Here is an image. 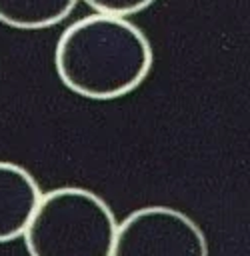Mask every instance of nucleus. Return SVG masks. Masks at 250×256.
I'll return each mask as SVG.
<instances>
[{
    "instance_id": "f03ea898",
    "label": "nucleus",
    "mask_w": 250,
    "mask_h": 256,
    "mask_svg": "<svg viewBox=\"0 0 250 256\" xmlns=\"http://www.w3.org/2000/svg\"><path fill=\"white\" fill-rule=\"evenodd\" d=\"M118 220L108 202L82 186L40 196L22 234L28 256H110Z\"/></svg>"
},
{
    "instance_id": "39448f33",
    "label": "nucleus",
    "mask_w": 250,
    "mask_h": 256,
    "mask_svg": "<svg viewBox=\"0 0 250 256\" xmlns=\"http://www.w3.org/2000/svg\"><path fill=\"white\" fill-rule=\"evenodd\" d=\"M78 0H0V22L18 30H42L62 22Z\"/></svg>"
},
{
    "instance_id": "423d86ee",
    "label": "nucleus",
    "mask_w": 250,
    "mask_h": 256,
    "mask_svg": "<svg viewBox=\"0 0 250 256\" xmlns=\"http://www.w3.org/2000/svg\"><path fill=\"white\" fill-rule=\"evenodd\" d=\"M88 6L96 10V14H108L126 18L130 14H136L144 8H148L154 0H84Z\"/></svg>"
},
{
    "instance_id": "f257e3e1",
    "label": "nucleus",
    "mask_w": 250,
    "mask_h": 256,
    "mask_svg": "<svg viewBox=\"0 0 250 256\" xmlns=\"http://www.w3.org/2000/svg\"><path fill=\"white\" fill-rule=\"evenodd\" d=\"M154 62L146 34L126 18L90 14L58 38L54 66L60 82L88 100H114L134 92Z\"/></svg>"
},
{
    "instance_id": "20e7f679",
    "label": "nucleus",
    "mask_w": 250,
    "mask_h": 256,
    "mask_svg": "<svg viewBox=\"0 0 250 256\" xmlns=\"http://www.w3.org/2000/svg\"><path fill=\"white\" fill-rule=\"evenodd\" d=\"M42 190L20 164L0 160V244L22 238Z\"/></svg>"
},
{
    "instance_id": "7ed1b4c3",
    "label": "nucleus",
    "mask_w": 250,
    "mask_h": 256,
    "mask_svg": "<svg viewBox=\"0 0 250 256\" xmlns=\"http://www.w3.org/2000/svg\"><path fill=\"white\" fill-rule=\"evenodd\" d=\"M110 256H210L202 228L172 206H144L116 226Z\"/></svg>"
}]
</instances>
